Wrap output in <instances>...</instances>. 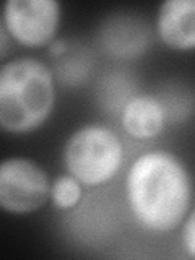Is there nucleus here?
<instances>
[{
  "mask_svg": "<svg viewBox=\"0 0 195 260\" xmlns=\"http://www.w3.org/2000/svg\"><path fill=\"white\" fill-rule=\"evenodd\" d=\"M125 189L130 210L146 230L173 231L192 210V177L168 151L138 156L127 174Z\"/></svg>",
  "mask_w": 195,
  "mask_h": 260,
  "instance_id": "f257e3e1",
  "label": "nucleus"
},
{
  "mask_svg": "<svg viewBox=\"0 0 195 260\" xmlns=\"http://www.w3.org/2000/svg\"><path fill=\"white\" fill-rule=\"evenodd\" d=\"M55 103V85L47 65L21 57L0 67V128L21 135L41 127Z\"/></svg>",
  "mask_w": 195,
  "mask_h": 260,
  "instance_id": "f03ea898",
  "label": "nucleus"
},
{
  "mask_svg": "<svg viewBox=\"0 0 195 260\" xmlns=\"http://www.w3.org/2000/svg\"><path fill=\"white\" fill-rule=\"evenodd\" d=\"M124 148L117 135L104 125L89 124L75 130L65 143L63 162L80 184L96 187L117 173Z\"/></svg>",
  "mask_w": 195,
  "mask_h": 260,
  "instance_id": "7ed1b4c3",
  "label": "nucleus"
},
{
  "mask_svg": "<svg viewBox=\"0 0 195 260\" xmlns=\"http://www.w3.org/2000/svg\"><path fill=\"white\" fill-rule=\"evenodd\" d=\"M51 197L46 171L26 158L0 161V210L26 215L39 210Z\"/></svg>",
  "mask_w": 195,
  "mask_h": 260,
  "instance_id": "20e7f679",
  "label": "nucleus"
},
{
  "mask_svg": "<svg viewBox=\"0 0 195 260\" xmlns=\"http://www.w3.org/2000/svg\"><path fill=\"white\" fill-rule=\"evenodd\" d=\"M4 23L10 36L20 44L46 46L59 28L60 4L57 0H7Z\"/></svg>",
  "mask_w": 195,
  "mask_h": 260,
  "instance_id": "39448f33",
  "label": "nucleus"
},
{
  "mask_svg": "<svg viewBox=\"0 0 195 260\" xmlns=\"http://www.w3.org/2000/svg\"><path fill=\"white\" fill-rule=\"evenodd\" d=\"M156 28L166 46L190 51L195 46V2L193 0H166L158 12Z\"/></svg>",
  "mask_w": 195,
  "mask_h": 260,
  "instance_id": "423d86ee",
  "label": "nucleus"
},
{
  "mask_svg": "<svg viewBox=\"0 0 195 260\" xmlns=\"http://www.w3.org/2000/svg\"><path fill=\"white\" fill-rule=\"evenodd\" d=\"M165 120V108L153 96H135L122 111V125L130 135L140 140L159 135Z\"/></svg>",
  "mask_w": 195,
  "mask_h": 260,
  "instance_id": "0eeeda50",
  "label": "nucleus"
},
{
  "mask_svg": "<svg viewBox=\"0 0 195 260\" xmlns=\"http://www.w3.org/2000/svg\"><path fill=\"white\" fill-rule=\"evenodd\" d=\"M51 197L55 207L72 208L75 207L81 197V185L73 176L57 177L51 185Z\"/></svg>",
  "mask_w": 195,
  "mask_h": 260,
  "instance_id": "6e6552de",
  "label": "nucleus"
},
{
  "mask_svg": "<svg viewBox=\"0 0 195 260\" xmlns=\"http://www.w3.org/2000/svg\"><path fill=\"white\" fill-rule=\"evenodd\" d=\"M182 242H184L189 257H195V213H193V210H190L189 215H187L184 219Z\"/></svg>",
  "mask_w": 195,
  "mask_h": 260,
  "instance_id": "1a4fd4ad",
  "label": "nucleus"
}]
</instances>
